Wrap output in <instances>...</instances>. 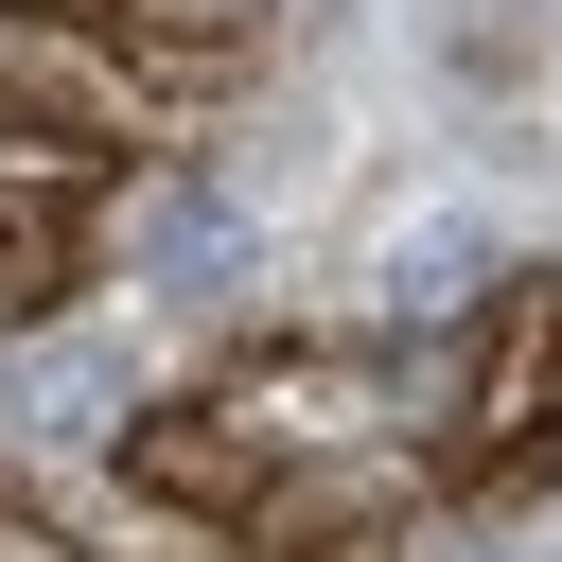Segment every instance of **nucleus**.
<instances>
[{
    "label": "nucleus",
    "mask_w": 562,
    "mask_h": 562,
    "mask_svg": "<svg viewBox=\"0 0 562 562\" xmlns=\"http://www.w3.org/2000/svg\"><path fill=\"white\" fill-rule=\"evenodd\" d=\"M544 509H562V492H544Z\"/></svg>",
    "instance_id": "2"
},
{
    "label": "nucleus",
    "mask_w": 562,
    "mask_h": 562,
    "mask_svg": "<svg viewBox=\"0 0 562 562\" xmlns=\"http://www.w3.org/2000/svg\"><path fill=\"white\" fill-rule=\"evenodd\" d=\"M246 263H263V211H246L193 140H176V158H123V193H105V281L211 316V299H246Z\"/></svg>",
    "instance_id": "1"
}]
</instances>
